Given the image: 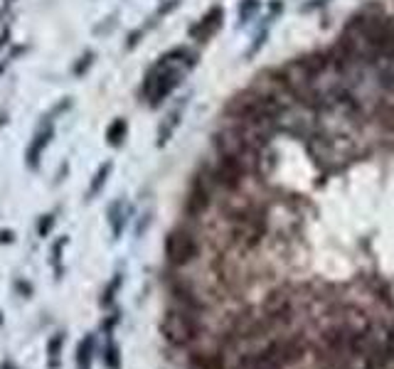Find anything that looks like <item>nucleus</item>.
<instances>
[{
	"instance_id": "f257e3e1",
	"label": "nucleus",
	"mask_w": 394,
	"mask_h": 369,
	"mask_svg": "<svg viewBox=\"0 0 394 369\" xmlns=\"http://www.w3.org/2000/svg\"><path fill=\"white\" fill-rule=\"evenodd\" d=\"M358 35L372 52L382 57H394V22L389 17H358Z\"/></svg>"
},
{
	"instance_id": "f03ea898",
	"label": "nucleus",
	"mask_w": 394,
	"mask_h": 369,
	"mask_svg": "<svg viewBox=\"0 0 394 369\" xmlns=\"http://www.w3.org/2000/svg\"><path fill=\"white\" fill-rule=\"evenodd\" d=\"M178 82H180V72L170 67V55H168V57H163V62L148 74V79H146V84H143V92L148 94L150 103L158 106V103L178 87Z\"/></svg>"
},
{
	"instance_id": "7ed1b4c3",
	"label": "nucleus",
	"mask_w": 394,
	"mask_h": 369,
	"mask_svg": "<svg viewBox=\"0 0 394 369\" xmlns=\"http://www.w3.org/2000/svg\"><path fill=\"white\" fill-rule=\"evenodd\" d=\"M160 330H163L165 340L170 345H178V347H183V345L192 342L197 338V323L185 310H168V315L160 323Z\"/></svg>"
},
{
	"instance_id": "20e7f679",
	"label": "nucleus",
	"mask_w": 394,
	"mask_h": 369,
	"mask_svg": "<svg viewBox=\"0 0 394 369\" xmlns=\"http://www.w3.org/2000/svg\"><path fill=\"white\" fill-rule=\"evenodd\" d=\"M165 256L173 266H185L197 256V241L190 231L175 229L165 239Z\"/></svg>"
},
{
	"instance_id": "39448f33",
	"label": "nucleus",
	"mask_w": 394,
	"mask_h": 369,
	"mask_svg": "<svg viewBox=\"0 0 394 369\" xmlns=\"http://www.w3.org/2000/svg\"><path fill=\"white\" fill-rule=\"evenodd\" d=\"M244 175L246 170L241 168V163H237L230 155H220L215 168H212V182L225 187V190H237L241 184V180H244Z\"/></svg>"
},
{
	"instance_id": "423d86ee",
	"label": "nucleus",
	"mask_w": 394,
	"mask_h": 369,
	"mask_svg": "<svg viewBox=\"0 0 394 369\" xmlns=\"http://www.w3.org/2000/svg\"><path fill=\"white\" fill-rule=\"evenodd\" d=\"M234 241H239L241 246H256L261 241V236H264V224H261V219L256 215H251V212H241V215H237L234 219Z\"/></svg>"
},
{
	"instance_id": "0eeeda50",
	"label": "nucleus",
	"mask_w": 394,
	"mask_h": 369,
	"mask_svg": "<svg viewBox=\"0 0 394 369\" xmlns=\"http://www.w3.org/2000/svg\"><path fill=\"white\" fill-rule=\"evenodd\" d=\"M210 180H212V175L210 178H207V175H200V178L195 180L192 192H190V197H188V212L190 215H202V212L210 207V200H212Z\"/></svg>"
},
{
	"instance_id": "6e6552de",
	"label": "nucleus",
	"mask_w": 394,
	"mask_h": 369,
	"mask_svg": "<svg viewBox=\"0 0 394 369\" xmlns=\"http://www.w3.org/2000/svg\"><path fill=\"white\" fill-rule=\"evenodd\" d=\"M222 17H225V13H222V8H212L210 13H207L205 17H202L197 25L190 30V35L197 37V40H207V37H212L217 30H220L222 25Z\"/></svg>"
},
{
	"instance_id": "1a4fd4ad",
	"label": "nucleus",
	"mask_w": 394,
	"mask_h": 369,
	"mask_svg": "<svg viewBox=\"0 0 394 369\" xmlns=\"http://www.w3.org/2000/svg\"><path fill=\"white\" fill-rule=\"evenodd\" d=\"M350 335L353 333H350L348 328H330L325 335H323V340H325L330 352L340 354V352H345V349L350 352Z\"/></svg>"
},
{
	"instance_id": "9d476101",
	"label": "nucleus",
	"mask_w": 394,
	"mask_h": 369,
	"mask_svg": "<svg viewBox=\"0 0 394 369\" xmlns=\"http://www.w3.org/2000/svg\"><path fill=\"white\" fill-rule=\"evenodd\" d=\"M123 136H126V121H123V118H116V121L108 126L106 138H108V143H111V145H118L123 140Z\"/></svg>"
},
{
	"instance_id": "9b49d317",
	"label": "nucleus",
	"mask_w": 394,
	"mask_h": 369,
	"mask_svg": "<svg viewBox=\"0 0 394 369\" xmlns=\"http://www.w3.org/2000/svg\"><path fill=\"white\" fill-rule=\"evenodd\" d=\"M92 345H94V340L92 338H87L82 342V347H79V357H77V362H79V367L82 369H89V359H92Z\"/></svg>"
},
{
	"instance_id": "f8f14e48",
	"label": "nucleus",
	"mask_w": 394,
	"mask_h": 369,
	"mask_svg": "<svg viewBox=\"0 0 394 369\" xmlns=\"http://www.w3.org/2000/svg\"><path fill=\"white\" fill-rule=\"evenodd\" d=\"M379 121L387 126V129H394V106H384L379 111Z\"/></svg>"
},
{
	"instance_id": "ddd939ff",
	"label": "nucleus",
	"mask_w": 394,
	"mask_h": 369,
	"mask_svg": "<svg viewBox=\"0 0 394 369\" xmlns=\"http://www.w3.org/2000/svg\"><path fill=\"white\" fill-rule=\"evenodd\" d=\"M108 170H111V165H108V163L104 165L101 170H99V173H97V180H94V184H92V192H97V187H101V182H104V180H106Z\"/></svg>"
},
{
	"instance_id": "4468645a",
	"label": "nucleus",
	"mask_w": 394,
	"mask_h": 369,
	"mask_svg": "<svg viewBox=\"0 0 394 369\" xmlns=\"http://www.w3.org/2000/svg\"><path fill=\"white\" fill-rule=\"evenodd\" d=\"M62 347V335H55L50 342V357H57V349Z\"/></svg>"
},
{
	"instance_id": "2eb2a0df",
	"label": "nucleus",
	"mask_w": 394,
	"mask_h": 369,
	"mask_svg": "<svg viewBox=\"0 0 394 369\" xmlns=\"http://www.w3.org/2000/svg\"><path fill=\"white\" fill-rule=\"evenodd\" d=\"M108 367H111V369H118V362H116V347L108 349Z\"/></svg>"
}]
</instances>
